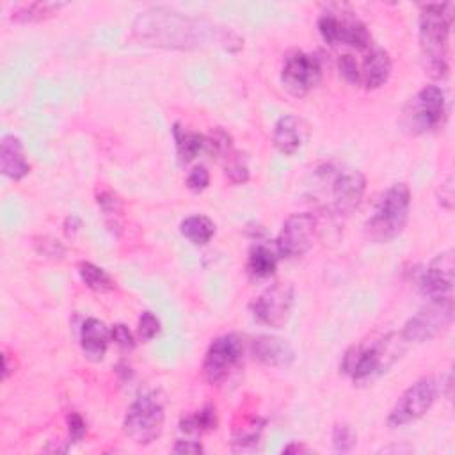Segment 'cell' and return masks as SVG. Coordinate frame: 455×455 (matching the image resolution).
Here are the masks:
<instances>
[{"label":"cell","instance_id":"cell-23","mask_svg":"<svg viewBox=\"0 0 455 455\" xmlns=\"http://www.w3.org/2000/svg\"><path fill=\"white\" fill-rule=\"evenodd\" d=\"M172 137H174V144H176V155L181 164L192 162L203 149H206L204 135L187 130L180 124L172 126Z\"/></svg>","mask_w":455,"mask_h":455},{"label":"cell","instance_id":"cell-18","mask_svg":"<svg viewBox=\"0 0 455 455\" xmlns=\"http://www.w3.org/2000/svg\"><path fill=\"white\" fill-rule=\"evenodd\" d=\"M391 57L384 48H368L359 66V85L364 89H379L389 80Z\"/></svg>","mask_w":455,"mask_h":455},{"label":"cell","instance_id":"cell-12","mask_svg":"<svg viewBox=\"0 0 455 455\" xmlns=\"http://www.w3.org/2000/svg\"><path fill=\"white\" fill-rule=\"evenodd\" d=\"M293 286L290 283H275L252 300V316L272 329H281L288 322L293 307Z\"/></svg>","mask_w":455,"mask_h":455},{"label":"cell","instance_id":"cell-38","mask_svg":"<svg viewBox=\"0 0 455 455\" xmlns=\"http://www.w3.org/2000/svg\"><path fill=\"white\" fill-rule=\"evenodd\" d=\"M78 229H80V220H78V217L69 215V217L66 219V222H64V233H66V236H68V238H73Z\"/></svg>","mask_w":455,"mask_h":455},{"label":"cell","instance_id":"cell-25","mask_svg":"<svg viewBox=\"0 0 455 455\" xmlns=\"http://www.w3.org/2000/svg\"><path fill=\"white\" fill-rule=\"evenodd\" d=\"M66 4L64 2H30L16 7L11 14L12 21L36 23L55 16Z\"/></svg>","mask_w":455,"mask_h":455},{"label":"cell","instance_id":"cell-15","mask_svg":"<svg viewBox=\"0 0 455 455\" xmlns=\"http://www.w3.org/2000/svg\"><path fill=\"white\" fill-rule=\"evenodd\" d=\"M453 290V251L439 252L425 268L419 279V291L428 300L451 297Z\"/></svg>","mask_w":455,"mask_h":455},{"label":"cell","instance_id":"cell-5","mask_svg":"<svg viewBox=\"0 0 455 455\" xmlns=\"http://www.w3.org/2000/svg\"><path fill=\"white\" fill-rule=\"evenodd\" d=\"M164 421L165 409L162 398L156 393H146L128 407L123 419V430L135 444L146 446L160 437Z\"/></svg>","mask_w":455,"mask_h":455},{"label":"cell","instance_id":"cell-9","mask_svg":"<svg viewBox=\"0 0 455 455\" xmlns=\"http://www.w3.org/2000/svg\"><path fill=\"white\" fill-rule=\"evenodd\" d=\"M453 320V299L444 297L430 300L428 306L421 307L414 316L407 320L400 336L405 343H423L450 327Z\"/></svg>","mask_w":455,"mask_h":455},{"label":"cell","instance_id":"cell-37","mask_svg":"<svg viewBox=\"0 0 455 455\" xmlns=\"http://www.w3.org/2000/svg\"><path fill=\"white\" fill-rule=\"evenodd\" d=\"M174 453H201L203 451V444L199 441H190V439H180L174 448Z\"/></svg>","mask_w":455,"mask_h":455},{"label":"cell","instance_id":"cell-32","mask_svg":"<svg viewBox=\"0 0 455 455\" xmlns=\"http://www.w3.org/2000/svg\"><path fill=\"white\" fill-rule=\"evenodd\" d=\"M210 185V172L206 167L203 165H196L188 176H187V187L192 190V192H203L206 187Z\"/></svg>","mask_w":455,"mask_h":455},{"label":"cell","instance_id":"cell-27","mask_svg":"<svg viewBox=\"0 0 455 455\" xmlns=\"http://www.w3.org/2000/svg\"><path fill=\"white\" fill-rule=\"evenodd\" d=\"M78 274H80L82 283L96 293H107V291L114 290V286H116L114 279L101 267H98L91 261H82L78 265Z\"/></svg>","mask_w":455,"mask_h":455},{"label":"cell","instance_id":"cell-22","mask_svg":"<svg viewBox=\"0 0 455 455\" xmlns=\"http://www.w3.org/2000/svg\"><path fill=\"white\" fill-rule=\"evenodd\" d=\"M263 427H265V421L259 416L245 418L238 427L233 428L231 450L236 451V453L254 451L259 444Z\"/></svg>","mask_w":455,"mask_h":455},{"label":"cell","instance_id":"cell-28","mask_svg":"<svg viewBox=\"0 0 455 455\" xmlns=\"http://www.w3.org/2000/svg\"><path fill=\"white\" fill-rule=\"evenodd\" d=\"M224 174L226 178L235 183V185H240V183H245L249 180V167H247V162L245 158L236 153V151H231L226 158H224Z\"/></svg>","mask_w":455,"mask_h":455},{"label":"cell","instance_id":"cell-36","mask_svg":"<svg viewBox=\"0 0 455 455\" xmlns=\"http://www.w3.org/2000/svg\"><path fill=\"white\" fill-rule=\"evenodd\" d=\"M439 204L444 210H451L453 208V176L450 174L446 178V181L441 185V194H439Z\"/></svg>","mask_w":455,"mask_h":455},{"label":"cell","instance_id":"cell-21","mask_svg":"<svg viewBox=\"0 0 455 455\" xmlns=\"http://www.w3.org/2000/svg\"><path fill=\"white\" fill-rule=\"evenodd\" d=\"M279 252L274 245L258 242L251 247L249 251V258H247V272L254 277V279H267L270 275H274L277 263H279Z\"/></svg>","mask_w":455,"mask_h":455},{"label":"cell","instance_id":"cell-33","mask_svg":"<svg viewBox=\"0 0 455 455\" xmlns=\"http://www.w3.org/2000/svg\"><path fill=\"white\" fill-rule=\"evenodd\" d=\"M110 338H112V341H114L117 347H121V348H124V350H132V348L135 347V338H133L132 331H130L124 323H116V325H112V327H110Z\"/></svg>","mask_w":455,"mask_h":455},{"label":"cell","instance_id":"cell-11","mask_svg":"<svg viewBox=\"0 0 455 455\" xmlns=\"http://www.w3.org/2000/svg\"><path fill=\"white\" fill-rule=\"evenodd\" d=\"M320 78L322 64L316 55L306 52H293L284 59L281 69V84L291 96H306L318 85Z\"/></svg>","mask_w":455,"mask_h":455},{"label":"cell","instance_id":"cell-1","mask_svg":"<svg viewBox=\"0 0 455 455\" xmlns=\"http://www.w3.org/2000/svg\"><path fill=\"white\" fill-rule=\"evenodd\" d=\"M133 36L144 44L188 50L199 44L204 36V28L197 20L178 11L153 7L135 18Z\"/></svg>","mask_w":455,"mask_h":455},{"label":"cell","instance_id":"cell-14","mask_svg":"<svg viewBox=\"0 0 455 455\" xmlns=\"http://www.w3.org/2000/svg\"><path fill=\"white\" fill-rule=\"evenodd\" d=\"M366 190L364 176L355 169L331 174V206L338 215H350L363 201Z\"/></svg>","mask_w":455,"mask_h":455},{"label":"cell","instance_id":"cell-6","mask_svg":"<svg viewBox=\"0 0 455 455\" xmlns=\"http://www.w3.org/2000/svg\"><path fill=\"white\" fill-rule=\"evenodd\" d=\"M316 28L320 37L329 46H350L355 50H368L371 44V36L366 25L352 16V12L327 11L318 18Z\"/></svg>","mask_w":455,"mask_h":455},{"label":"cell","instance_id":"cell-16","mask_svg":"<svg viewBox=\"0 0 455 455\" xmlns=\"http://www.w3.org/2000/svg\"><path fill=\"white\" fill-rule=\"evenodd\" d=\"M252 355L270 368H288L295 361V350L288 339L268 334L252 339Z\"/></svg>","mask_w":455,"mask_h":455},{"label":"cell","instance_id":"cell-17","mask_svg":"<svg viewBox=\"0 0 455 455\" xmlns=\"http://www.w3.org/2000/svg\"><path fill=\"white\" fill-rule=\"evenodd\" d=\"M274 146L283 155H295L307 139V124L297 116H283L274 126Z\"/></svg>","mask_w":455,"mask_h":455},{"label":"cell","instance_id":"cell-13","mask_svg":"<svg viewBox=\"0 0 455 455\" xmlns=\"http://www.w3.org/2000/svg\"><path fill=\"white\" fill-rule=\"evenodd\" d=\"M315 235L316 219L306 212L293 213L283 222L275 240V249L281 258H300L313 247Z\"/></svg>","mask_w":455,"mask_h":455},{"label":"cell","instance_id":"cell-20","mask_svg":"<svg viewBox=\"0 0 455 455\" xmlns=\"http://www.w3.org/2000/svg\"><path fill=\"white\" fill-rule=\"evenodd\" d=\"M110 329L98 318H85L80 327V347L87 359L101 361L110 343Z\"/></svg>","mask_w":455,"mask_h":455},{"label":"cell","instance_id":"cell-19","mask_svg":"<svg viewBox=\"0 0 455 455\" xmlns=\"http://www.w3.org/2000/svg\"><path fill=\"white\" fill-rule=\"evenodd\" d=\"M0 171L5 178L20 181L30 172L23 144L14 135H4L0 142Z\"/></svg>","mask_w":455,"mask_h":455},{"label":"cell","instance_id":"cell-34","mask_svg":"<svg viewBox=\"0 0 455 455\" xmlns=\"http://www.w3.org/2000/svg\"><path fill=\"white\" fill-rule=\"evenodd\" d=\"M339 71L345 76L347 82L359 85V64L355 62V59L350 53L341 55L339 59Z\"/></svg>","mask_w":455,"mask_h":455},{"label":"cell","instance_id":"cell-8","mask_svg":"<svg viewBox=\"0 0 455 455\" xmlns=\"http://www.w3.org/2000/svg\"><path fill=\"white\" fill-rule=\"evenodd\" d=\"M439 395V384L434 377H423L411 384L396 400L387 414V425L391 428L409 425L425 416Z\"/></svg>","mask_w":455,"mask_h":455},{"label":"cell","instance_id":"cell-2","mask_svg":"<svg viewBox=\"0 0 455 455\" xmlns=\"http://www.w3.org/2000/svg\"><path fill=\"white\" fill-rule=\"evenodd\" d=\"M419 50L425 69L434 78L450 71V27L453 4H425L419 7Z\"/></svg>","mask_w":455,"mask_h":455},{"label":"cell","instance_id":"cell-4","mask_svg":"<svg viewBox=\"0 0 455 455\" xmlns=\"http://www.w3.org/2000/svg\"><path fill=\"white\" fill-rule=\"evenodd\" d=\"M411 210V190L405 183L391 185L364 224V233L377 243H387L402 235Z\"/></svg>","mask_w":455,"mask_h":455},{"label":"cell","instance_id":"cell-29","mask_svg":"<svg viewBox=\"0 0 455 455\" xmlns=\"http://www.w3.org/2000/svg\"><path fill=\"white\" fill-rule=\"evenodd\" d=\"M98 206L101 208L107 224H108L110 228H117V226H119L117 217L123 215V204H121V201L117 199V196L112 194V192H101V194L98 196Z\"/></svg>","mask_w":455,"mask_h":455},{"label":"cell","instance_id":"cell-10","mask_svg":"<svg viewBox=\"0 0 455 455\" xmlns=\"http://www.w3.org/2000/svg\"><path fill=\"white\" fill-rule=\"evenodd\" d=\"M243 355V345L238 336L235 334H224L215 338L203 359V375L204 379L219 386L224 382L242 363Z\"/></svg>","mask_w":455,"mask_h":455},{"label":"cell","instance_id":"cell-26","mask_svg":"<svg viewBox=\"0 0 455 455\" xmlns=\"http://www.w3.org/2000/svg\"><path fill=\"white\" fill-rule=\"evenodd\" d=\"M217 412L213 405H204L201 411L187 414L180 421V430L185 434H204L217 428Z\"/></svg>","mask_w":455,"mask_h":455},{"label":"cell","instance_id":"cell-39","mask_svg":"<svg viewBox=\"0 0 455 455\" xmlns=\"http://www.w3.org/2000/svg\"><path fill=\"white\" fill-rule=\"evenodd\" d=\"M284 453H309L311 450L307 448V446H304V444H297V443H291V444H288L284 450H283Z\"/></svg>","mask_w":455,"mask_h":455},{"label":"cell","instance_id":"cell-30","mask_svg":"<svg viewBox=\"0 0 455 455\" xmlns=\"http://www.w3.org/2000/svg\"><path fill=\"white\" fill-rule=\"evenodd\" d=\"M357 443V435L347 423H336L332 428V446L339 453L350 451Z\"/></svg>","mask_w":455,"mask_h":455},{"label":"cell","instance_id":"cell-31","mask_svg":"<svg viewBox=\"0 0 455 455\" xmlns=\"http://www.w3.org/2000/svg\"><path fill=\"white\" fill-rule=\"evenodd\" d=\"M160 332V320L156 315L151 311H142L139 316V325H137V336L140 341H151L156 334Z\"/></svg>","mask_w":455,"mask_h":455},{"label":"cell","instance_id":"cell-24","mask_svg":"<svg viewBox=\"0 0 455 455\" xmlns=\"http://www.w3.org/2000/svg\"><path fill=\"white\" fill-rule=\"evenodd\" d=\"M180 233L194 245L208 243L215 235V222L206 215H188L180 224Z\"/></svg>","mask_w":455,"mask_h":455},{"label":"cell","instance_id":"cell-35","mask_svg":"<svg viewBox=\"0 0 455 455\" xmlns=\"http://www.w3.org/2000/svg\"><path fill=\"white\" fill-rule=\"evenodd\" d=\"M66 423H68V430H69V439L73 443H78L84 435H85V421L78 412H69L66 416Z\"/></svg>","mask_w":455,"mask_h":455},{"label":"cell","instance_id":"cell-3","mask_svg":"<svg viewBox=\"0 0 455 455\" xmlns=\"http://www.w3.org/2000/svg\"><path fill=\"white\" fill-rule=\"evenodd\" d=\"M403 343L400 334H387L370 345H354L345 352L339 368L355 384H368L400 357Z\"/></svg>","mask_w":455,"mask_h":455},{"label":"cell","instance_id":"cell-7","mask_svg":"<svg viewBox=\"0 0 455 455\" xmlns=\"http://www.w3.org/2000/svg\"><path fill=\"white\" fill-rule=\"evenodd\" d=\"M446 114V94L439 85H425L403 108V124L412 133H425L437 128Z\"/></svg>","mask_w":455,"mask_h":455}]
</instances>
